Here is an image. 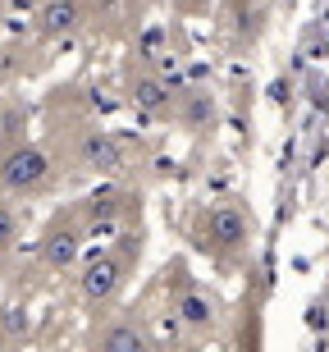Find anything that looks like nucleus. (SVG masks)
<instances>
[{"label":"nucleus","instance_id":"f257e3e1","mask_svg":"<svg viewBox=\"0 0 329 352\" xmlns=\"http://www.w3.org/2000/svg\"><path fill=\"white\" fill-rule=\"evenodd\" d=\"M51 156L32 142H10L0 151V188L14 197H37L51 188Z\"/></svg>","mask_w":329,"mask_h":352},{"label":"nucleus","instance_id":"f03ea898","mask_svg":"<svg viewBox=\"0 0 329 352\" xmlns=\"http://www.w3.org/2000/svg\"><path fill=\"white\" fill-rule=\"evenodd\" d=\"M197 234H201V248L206 252L229 256V252L251 243V210L238 206V201H211L197 220Z\"/></svg>","mask_w":329,"mask_h":352},{"label":"nucleus","instance_id":"7ed1b4c3","mask_svg":"<svg viewBox=\"0 0 329 352\" xmlns=\"http://www.w3.org/2000/svg\"><path fill=\"white\" fill-rule=\"evenodd\" d=\"M87 234H92V229H87V224L78 220V215H60V220L51 224V229H46V234H41V243H37V252H41V265H46V270H60L65 274L69 265H78V256H82V243H87Z\"/></svg>","mask_w":329,"mask_h":352},{"label":"nucleus","instance_id":"20e7f679","mask_svg":"<svg viewBox=\"0 0 329 352\" xmlns=\"http://www.w3.org/2000/svg\"><path fill=\"white\" fill-rule=\"evenodd\" d=\"M78 165L87 174H101V179H115V174H124V165H128V156H124V146L115 142V133H82L78 138Z\"/></svg>","mask_w":329,"mask_h":352},{"label":"nucleus","instance_id":"39448f33","mask_svg":"<svg viewBox=\"0 0 329 352\" xmlns=\"http://www.w3.org/2000/svg\"><path fill=\"white\" fill-rule=\"evenodd\" d=\"M124 274H128V265L119 261L115 252H101V256H92V261L82 265L78 288H82L87 302H110L119 288H124Z\"/></svg>","mask_w":329,"mask_h":352},{"label":"nucleus","instance_id":"423d86ee","mask_svg":"<svg viewBox=\"0 0 329 352\" xmlns=\"http://www.w3.org/2000/svg\"><path fill=\"white\" fill-rule=\"evenodd\" d=\"M82 0H46L37 10V32L41 37H73L82 28Z\"/></svg>","mask_w":329,"mask_h":352},{"label":"nucleus","instance_id":"0eeeda50","mask_svg":"<svg viewBox=\"0 0 329 352\" xmlns=\"http://www.w3.org/2000/svg\"><path fill=\"white\" fill-rule=\"evenodd\" d=\"M128 96H133V105L137 110H146V115H174V87L160 74H137V78L128 82Z\"/></svg>","mask_w":329,"mask_h":352},{"label":"nucleus","instance_id":"6e6552de","mask_svg":"<svg viewBox=\"0 0 329 352\" xmlns=\"http://www.w3.org/2000/svg\"><path fill=\"white\" fill-rule=\"evenodd\" d=\"M174 119L192 133H206L215 124V96L211 91H183V96L174 101Z\"/></svg>","mask_w":329,"mask_h":352},{"label":"nucleus","instance_id":"1a4fd4ad","mask_svg":"<svg viewBox=\"0 0 329 352\" xmlns=\"http://www.w3.org/2000/svg\"><path fill=\"white\" fill-rule=\"evenodd\" d=\"M174 316H179V325H188L192 334L215 329V302L201 298V293H183V298L174 302Z\"/></svg>","mask_w":329,"mask_h":352},{"label":"nucleus","instance_id":"9d476101","mask_svg":"<svg viewBox=\"0 0 329 352\" xmlns=\"http://www.w3.org/2000/svg\"><path fill=\"white\" fill-rule=\"evenodd\" d=\"M96 343L110 348V352H142V348H151L146 329L142 325H128V320H110V325L96 334Z\"/></svg>","mask_w":329,"mask_h":352},{"label":"nucleus","instance_id":"9b49d317","mask_svg":"<svg viewBox=\"0 0 329 352\" xmlns=\"http://www.w3.org/2000/svg\"><path fill=\"white\" fill-rule=\"evenodd\" d=\"M23 133H27V110L23 105H5L0 110V138L5 142H23Z\"/></svg>","mask_w":329,"mask_h":352},{"label":"nucleus","instance_id":"f8f14e48","mask_svg":"<svg viewBox=\"0 0 329 352\" xmlns=\"http://www.w3.org/2000/svg\"><path fill=\"white\" fill-rule=\"evenodd\" d=\"M19 229H23V224H19V210H14L10 201H0V252H10L14 243H19Z\"/></svg>","mask_w":329,"mask_h":352}]
</instances>
